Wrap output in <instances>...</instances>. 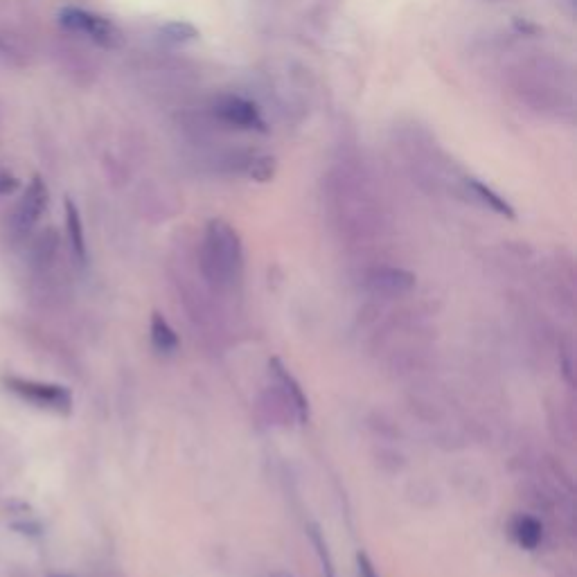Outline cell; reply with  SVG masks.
Wrapping results in <instances>:
<instances>
[{
	"instance_id": "cell-9",
	"label": "cell",
	"mask_w": 577,
	"mask_h": 577,
	"mask_svg": "<svg viewBox=\"0 0 577 577\" xmlns=\"http://www.w3.org/2000/svg\"><path fill=\"white\" fill-rule=\"evenodd\" d=\"M465 185H467L469 194H472V197H474L478 203H483L485 208H490L492 212H496V215L508 217V219L517 217V212H514V208L510 206V203L505 201L499 192H494V190L490 188V185H485V183H481L478 179H467Z\"/></svg>"
},
{
	"instance_id": "cell-16",
	"label": "cell",
	"mask_w": 577,
	"mask_h": 577,
	"mask_svg": "<svg viewBox=\"0 0 577 577\" xmlns=\"http://www.w3.org/2000/svg\"><path fill=\"white\" fill-rule=\"evenodd\" d=\"M16 188H19V181L14 179V176H10V174H0V194H10V192H14Z\"/></svg>"
},
{
	"instance_id": "cell-3",
	"label": "cell",
	"mask_w": 577,
	"mask_h": 577,
	"mask_svg": "<svg viewBox=\"0 0 577 577\" xmlns=\"http://www.w3.org/2000/svg\"><path fill=\"white\" fill-rule=\"evenodd\" d=\"M212 113H215V118L219 122H224L228 124V127L239 129V131H257V133L269 131L260 106L251 100H246V97L242 95L219 97L215 106H212Z\"/></svg>"
},
{
	"instance_id": "cell-6",
	"label": "cell",
	"mask_w": 577,
	"mask_h": 577,
	"mask_svg": "<svg viewBox=\"0 0 577 577\" xmlns=\"http://www.w3.org/2000/svg\"><path fill=\"white\" fill-rule=\"evenodd\" d=\"M269 368L273 372V377L278 379V384L282 386L284 395H287V399H289V404L294 406V411L298 415V422L305 424L309 420V402L303 393V388H300V384L296 381V377L291 375L287 368H284V363L280 359H271Z\"/></svg>"
},
{
	"instance_id": "cell-10",
	"label": "cell",
	"mask_w": 577,
	"mask_h": 577,
	"mask_svg": "<svg viewBox=\"0 0 577 577\" xmlns=\"http://www.w3.org/2000/svg\"><path fill=\"white\" fill-rule=\"evenodd\" d=\"M149 334H152V345L158 354H165V357H172V354L179 352V334L174 332V327L165 321L161 314L152 316V325H149Z\"/></svg>"
},
{
	"instance_id": "cell-17",
	"label": "cell",
	"mask_w": 577,
	"mask_h": 577,
	"mask_svg": "<svg viewBox=\"0 0 577 577\" xmlns=\"http://www.w3.org/2000/svg\"><path fill=\"white\" fill-rule=\"evenodd\" d=\"M266 577H294V575H291V573H282V571H280V573H271V575H266Z\"/></svg>"
},
{
	"instance_id": "cell-15",
	"label": "cell",
	"mask_w": 577,
	"mask_h": 577,
	"mask_svg": "<svg viewBox=\"0 0 577 577\" xmlns=\"http://www.w3.org/2000/svg\"><path fill=\"white\" fill-rule=\"evenodd\" d=\"M357 564H359V577H379L375 571V564L366 553L357 555Z\"/></svg>"
},
{
	"instance_id": "cell-14",
	"label": "cell",
	"mask_w": 577,
	"mask_h": 577,
	"mask_svg": "<svg viewBox=\"0 0 577 577\" xmlns=\"http://www.w3.org/2000/svg\"><path fill=\"white\" fill-rule=\"evenodd\" d=\"M309 537H312V544L316 546V555L321 559V568H323V577H336L334 573V564H332V555H330V548H327V541L325 535L321 532L318 526H309Z\"/></svg>"
},
{
	"instance_id": "cell-4",
	"label": "cell",
	"mask_w": 577,
	"mask_h": 577,
	"mask_svg": "<svg viewBox=\"0 0 577 577\" xmlns=\"http://www.w3.org/2000/svg\"><path fill=\"white\" fill-rule=\"evenodd\" d=\"M5 384L12 393L23 397L25 402L37 404L39 408H48V411L68 413L70 406H73V395L64 386L39 384V381H25L19 377H7Z\"/></svg>"
},
{
	"instance_id": "cell-12",
	"label": "cell",
	"mask_w": 577,
	"mask_h": 577,
	"mask_svg": "<svg viewBox=\"0 0 577 577\" xmlns=\"http://www.w3.org/2000/svg\"><path fill=\"white\" fill-rule=\"evenodd\" d=\"M199 37H201L199 30L188 21H172L165 23L161 28V39L165 43H172V46H183V43L197 41Z\"/></svg>"
},
{
	"instance_id": "cell-13",
	"label": "cell",
	"mask_w": 577,
	"mask_h": 577,
	"mask_svg": "<svg viewBox=\"0 0 577 577\" xmlns=\"http://www.w3.org/2000/svg\"><path fill=\"white\" fill-rule=\"evenodd\" d=\"M275 170H278V163H275L273 156H253L244 165V174L257 183H269L275 176Z\"/></svg>"
},
{
	"instance_id": "cell-1",
	"label": "cell",
	"mask_w": 577,
	"mask_h": 577,
	"mask_svg": "<svg viewBox=\"0 0 577 577\" xmlns=\"http://www.w3.org/2000/svg\"><path fill=\"white\" fill-rule=\"evenodd\" d=\"M201 266L217 287H233L244 271V246L237 230L226 219H212L201 246Z\"/></svg>"
},
{
	"instance_id": "cell-8",
	"label": "cell",
	"mask_w": 577,
	"mask_h": 577,
	"mask_svg": "<svg viewBox=\"0 0 577 577\" xmlns=\"http://www.w3.org/2000/svg\"><path fill=\"white\" fill-rule=\"evenodd\" d=\"M510 535L523 550H537L544 541V526L528 514H519L510 523Z\"/></svg>"
},
{
	"instance_id": "cell-2",
	"label": "cell",
	"mask_w": 577,
	"mask_h": 577,
	"mask_svg": "<svg viewBox=\"0 0 577 577\" xmlns=\"http://www.w3.org/2000/svg\"><path fill=\"white\" fill-rule=\"evenodd\" d=\"M59 23L61 28H66L68 32L82 34L88 41H93L95 46H100L104 50H118L124 37L122 30L113 21L88 10H79V7H66V10L59 12Z\"/></svg>"
},
{
	"instance_id": "cell-7",
	"label": "cell",
	"mask_w": 577,
	"mask_h": 577,
	"mask_svg": "<svg viewBox=\"0 0 577 577\" xmlns=\"http://www.w3.org/2000/svg\"><path fill=\"white\" fill-rule=\"evenodd\" d=\"M370 287L386 296L406 294V291H411L415 287V275L402 269H379L372 273Z\"/></svg>"
},
{
	"instance_id": "cell-5",
	"label": "cell",
	"mask_w": 577,
	"mask_h": 577,
	"mask_svg": "<svg viewBox=\"0 0 577 577\" xmlns=\"http://www.w3.org/2000/svg\"><path fill=\"white\" fill-rule=\"evenodd\" d=\"M46 208H48V188H46V183L41 181V176H34L28 192L23 194L21 203L16 206V215H14L16 228H19L21 233L30 230L41 219Z\"/></svg>"
},
{
	"instance_id": "cell-11",
	"label": "cell",
	"mask_w": 577,
	"mask_h": 577,
	"mask_svg": "<svg viewBox=\"0 0 577 577\" xmlns=\"http://www.w3.org/2000/svg\"><path fill=\"white\" fill-rule=\"evenodd\" d=\"M66 226H68V235H70V244H73V251L79 257V260H86V239H84V226H82V217L75 208L73 201H66Z\"/></svg>"
}]
</instances>
